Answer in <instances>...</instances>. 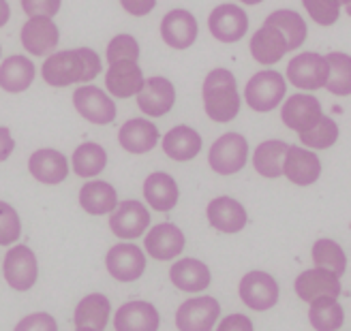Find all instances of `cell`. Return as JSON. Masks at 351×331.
<instances>
[{
    "instance_id": "obj_39",
    "label": "cell",
    "mask_w": 351,
    "mask_h": 331,
    "mask_svg": "<svg viewBox=\"0 0 351 331\" xmlns=\"http://www.w3.org/2000/svg\"><path fill=\"white\" fill-rule=\"evenodd\" d=\"M105 60L108 64H114L118 60H139V43L133 34H116V37L108 43L105 49Z\"/></svg>"
},
{
    "instance_id": "obj_35",
    "label": "cell",
    "mask_w": 351,
    "mask_h": 331,
    "mask_svg": "<svg viewBox=\"0 0 351 331\" xmlns=\"http://www.w3.org/2000/svg\"><path fill=\"white\" fill-rule=\"evenodd\" d=\"M330 64V75L326 81V88L330 94L349 96L351 94V56L343 51H332L326 56Z\"/></svg>"
},
{
    "instance_id": "obj_8",
    "label": "cell",
    "mask_w": 351,
    "mask_h": 331,
    "mask_svg": "<svg viewBox=\"0 0 351 331\" xmlns=\"http://www.w3.org/2000/svg\"><path fill=\"white\" fill-rule=\"evenodd\" d=\"M221 317V304L202 295V297L186 300L178 310H176V327L178 331H213Z\"/></svg>"
},
{
    "instance_id": "obj_9",
    "label": "cell",
    "mask_w": 351,
    "mask_h": 331,
    "mask_svg": "<svg viewBox=\"0 0 351 331\" xmlns=\"http://www.w3.org/2000/svg\"><path fill=\"white\" fill-rule=\"evenodd\" d=\"M240 300L242 304L255 310V312H266L270 308H274L278 304V282L266 272H249L242 276L240 287Z\"/></svg>"
},
{
    "instance_id": "obj_37",
    "label": "cell",
    "mask_w": 351,
    "mask_h": 331,
    "mask_svg": "<svg viewBox=\"0 0 351 331\" xmlns=\"http://www.w3.org/2000/svg\"><path fill=\"white\" fill-rule=\"evenodd\" d=\"M313 261H315V267H324L328 272H335L337 276H343L347 269L345 250L335 239H328V237L317 239L313 243Z\"/></svg>"
},
{
    "instance_id": "obj_32",
    "label": "cell",
    "mask_w": 351,
    "mask_h": 331,
    "mask_svg": "<svg viewBox=\"0 0 351 331\" xmlns=\"http://www.w3.org/2000/svg\"><path fill=\"white\" fill-rule=\"evenodd\" d=\"M287 144L278 142V139H268L257 146L253 154V167L259 176L263 178H280L283 176V163H285V154H287Z\"/></svg>"
},
{
    "instance_id": "obj_25",
    "label": "cell",
    "mask_w": 351,
    "mask_h": 331,
    "mask_svg": "<svg viewBox=\"0 0 351 331\" xmlns=\"http://www.w3.org/2000/svg\"><path fill=\"white\" fill-rule=\"evenodd\" d=\"M161 317L150 302H127L114 317L116 331H159Z\"/></svg>"
},
{
    "instance_id": "obj_38",
    "label": "cell",
    "mask_w": 351,
    "mask_h": 331,
    "mask_svg": "<svg viewBox=\"0 0 351 331\" xmlns=\"http://www.w3.org/2000/svg\"><path fill=\"white\" fill-rule=\"evenodd\" d=\"M337 139H339V124L326 114L322 116L317 124L300 133V142L313 150H328L330 146L337 144Z\"/></svg>"
},
{
    "instance_id": "obj_18",
    "label": "cell",
    "mask_w": 351,
    "mask_h": 331,
    "mask_svg": "<svg viewBox=\"0 0 351 331\" xmlns=\"http://www.w3.org/2000/svg\"><path fill=\"white\" fill-rule=\"evenodd\" d=\"M176 103V88L167 77L154 75L144 81V88L137 94V107L150 118H163L171 111Z\"/></svg>"
},
{
    "instance_id": "obj_3",
    "label": "cell",
    "mask_w": 351,
    "mask_h": 331,
    "mask_svg": "<svg viewBox=\"0 0 351 331\" xmlns=\"http://www.w3.org/2000/svg\"><path fill=\"white\" fill-rule=\"evenodd\" d=\"M287 92V81L278 71H259L255 73L244 88V101L253 111L268 114L276 109Z\"/></svg>"
},
{
    "instance_id": "obj_43",
    "label": "cell",
    "mask_w": 351,
    "mask_h": 331,
    "mask_svg": "<svg viewBox=\"0 0 351 331\" xmlns=\"http://www.w3.org/2000/svg\"><path fill=\"white\" fill-rule=\"evenodd\" d=\"M60 7H62V0H22V11L28 17L43 15L54 20V15L60 11Z\"/></svg>"
},
{
    "instance_id": "obj_14",
    "label": "cell",
    "mask_w": 351,
    "mask_h": 331,
    "mask_svg": "<svg viewBox=\"0 0 351 331\" xmlns=\"http://www.w3.org/2000/svg\"><path fill=\"white\" fill-rule=\"evenodd\" d=\"M208 30L221 43H236L249 30V15L242 7L219 5L208 17Z\"/></svg>"
},
{
    "instance_id": "obj_19",
    "label": "cell",
    "mask_w": 351,
    "mask_h": 331,
    "mask_svg": "<svg viewBox=\"0 0 351 331\" xmlns=\"http://www.w3.org/2000/svg\"><path fill=\"white\" fill-rule=\"evenodd\" d=\"M184 243L186 239H184V233L180 231V226H176L171 222H161V224H154L146 233L144 248L156 261H171L182 254Z\"/></svg>"
},
{
    "instance_id": "obj_47",
    "label": "cell",
    "mask_w": 351,
    "mask_h": 331,
    "mask_svg": "<svg viewBox=\"0 0 351 331\" xmlns=\"http://www.w3.org/2000/svg\"><path fill=\"white\" fill-rule=\"evenodd\" d=\"M9 20H11V7L7 0H0V28L7 26Z\"/></svg>"
},
{
    "instance_id": "obj_30",
    "label": "cell",
    "mask_w": 351,
    "mask_h": 331,
    "mask_svg": "<svg viewBox=\"0 0 351 331\" xmlns=\"http://www.w3.org/2000/svg\"><path fill=\"white\" fill-rule=\"evenodd\" d=\"M80 205H82V210L90 216L112 214L118 205V193L110 182H103V180L86 182L80 188Z\"/></svg>"
},
{
    "instance_id": "obj_16",
    "label": "cell",
    "mask_w": 351,
    "mask_h": 331,
    "mask_svg": "<svg viewBox=\"0 0 351 331\" xmlns=\"http://www.w3.org/2000/svg\"><path fill=\"white\" fill-rule=\"evenodd\" d=\"M144 73L137 60H118L108 66L105 73V90L116 98H131L137 96L144 88Z\"/></svg>"
},
{
    "instance_id": "obj_41",
    "label": "cell",
    "mask_w": 351,
    "mask_h": 331,
    "mask_svg": "<svg viewBox=\"0 0 351 331\" xmlns=\"http://www.w3.org/2000/svg\"><path fill=\"white\" fill-rule=\"evenodd\" d=\"M302 5L306 7L313 22H317L319 26L335 24L339 20L341 7H343L339 0H302Z\"/></svg>"
},
{
    "instance_id": "obj_29",
    "label": "cell",
    "mask_w": 351,
    "mask_h": 331,
    "mask_svg": "<svg viewBox=\"0 0 351 331\" xmlns=\"http://www.w3.org/2000/svg\"><path fill=\"white\" fill-rule=\"evenodd\" d=\"M161 146L171 161L186 163V161H193L202 152V135L195 129L178 124L163 135Z\"/></svg>"
},
{
    "instance_id": "obj_48",
    "label": "cell",
    "mask_w": 351,
    "mask_h": 331,
    "mask_svg": "<svg viewBox=\"0 0 351 331\" xmlns=\"http://www.w3.org/2000/svg\"><path fill=\"white\" fill-rule=\"evenodd\" d=\"M242 5H249V7H253V5H259V3H263V0H240Z\"/></svg>"
},
{
    "instance_id": "obj_28",
    "label": "cell",
    "mask_w": 351,
    "mask_h": 331,
    "mask_svg": "<svg viewBox=\"0 0 351 331\" xmlns=\"http://www.w3.org/2000/svg\"><path fill=\"white\" fill-rule=\"evenodd\" d=\"M144 197L156 212H169L180 199V188L165 171H154L144 180Z\"/></svg>"
},
{
    "instance_id": "obj_15",
    "label": "cell",
    "mask_w": 351,
    "mask_h": 331,
    "mask_svg": "<svg viewBox=\"0 0 351 331\" xmlns=\"http://www.w3.org/2000/svg\"><path fill=\"white\" fill-rule=\"evenodd\" d=\"M199 26L195 15L186 9H171L161 20V39L171 49H189L197 41Z\"/></svg>"
},
{
    "instance_id": "obj_1",
    "label": "cell",
    "mask_w": 351,
    "mask_h": 331,
    "mask_svg": "<svg viewBox=\"0 0 351 331\" xmlns=\"http://www.w3.org/2000/svg\"><path fill=\"white\" fill-rule=\"evenodd\" d=\"M101 75V56L93 47L62 49L49 54L41 66V77L51 88L88 83Z\"/></svg>"
},
{
    "instance_id": "obj_24",
    "label": "cell",
    "mask_w": 351,
    "mask_h": 331,
    "mask_svg": "<svg viewBox=\"0 0 351 331\" xmlns=\"http://www.w3.org/2000/svg\"><path fill=\"white\" fill-rule=\"evenodd\" d=\"M208 222L221 233H240L249 222L244 205L232 197H217L206 207Z\"/></svg>"
},
{
    "instance_id": "obj_33",
    "label": "cell",
    "mask_w": 351,
    "mask_h": 331,
    "mask_svg": "<svg viewBox=\"0 0 351 331\" xmlns=\"http://www.w3.org/2000/svg\"><path fill=\"white\" fill-rule=\"evenodd\" d=\"M71 165L75 176L80 178H97L99 173L108 167V152L101 144L95 142H86L75 148L71 156Z\"/></svg>"
},
{
    "instance_id": "obj_10",
    "label": "cell",
    "mask_w": 351,
    "mask_h": 331,
    "mask_svg": "<svg viewBox=\"0 0 351 331\" xmlns=\"http://www.w3.org/2000/svg\"><path fill=\"white\" fill-rule=\"evenodd\" d=\"M105 267L114 280L135 282L146 272V254L135 243L122 241L110 248L108 256H105Z\"/></svg>"
},
{
    "instance_id": "obj_12",
    "label": "cell",
    "mask_w": 351,
    "mask_h": 331,
    "mask_svg": "<svg viewBox=\"0 0 351 331\" xmlns=\"http://www.w3.org/2000/svg\"><path fill=\"white\" fill-rule=\"evenodd\" d=\"M20 41L30 56H49L60 43V30L51 17H28V22L22 26Z\"/></svg>"
},
{
    "instance_id": "obj_42",
    "label": "cell",
    "mask_w": 351,
    "mask_h": 331,
    "mask_svg": "<svg viewBox=\"0 0 351 331\" xmlns=\"http://www.w3.org/2000/svg\"><path fill=\"white\" fill-rule=\"evenodd\" d=\"M13 331H58V325L56 319L47 312H34L17 323Z\"/></svg>"
},
{
    "instance_id": "obj_27",
    "label": "cell",
    "mask_w": 351,
    "mask_h": 331,
    "mask_svg": "<svg viewBox=\"0 0 351 331\" xmlns=\"http://www.w3.org/2000/svg\"><path fill=\"white\" fill-rule=\"evenodd\" d=\"M171 284L184 293H199L210 287V267L199 259H180L169 269Z\"/></svg>"
},
{
    "instance_id": "obj_11",
    "label": "cell",
    "mask_w": 351,
    "mask_h": 331,
    "mask_svg": "<svg viewBox=\"0 0 351 331\" xmlns=\"http://www.w3.org/2000/svg\"><path fill=\"white\" fill-rule=\"evenodd\" d=\"M150 226V212L142 201L127 199L116 205L110 216V229L120 239H137Z\"/></svg>"
},
{
    "instance_id": "obj_23",
    "label": "cell",
    "mask_w": 351,
    "mask_h": 331,
    "mask_svg": "<svg viewBox=\"0 0 351 331\" xmlns=\"http://www.w3.org/2000/svg\"><path fill=\"white\" fill-rule=\"evenodd\" d=\"M287 51H291L287 37L280 32L278 26H274L268 20L263 22V26L253 34V39H251V56L259 64H276Z\"/></svg>"
},
{
    "instance_id": "obj_40",
    "label": "cell",
    "mask_w": 351,
    "mask_h": 331,
    "mask_svg": "<svg viewBox=\"0 0 351 331\" xmlns=\"http://www.w3.org/2000/svg\"><path fill=\"white\" fill-rule=\"evenodd\" d=\"M22 235V220L13 205L0 201V246H11Z\"/></svg>"
},
{
    "instance_id": "obj_52",
    "label": "cell",
    "mask_w": 351,
    "mask_h": 331,
    "mask_svg": "<svg viewBox=\"0 0 351 331\" xmlns=\"http://www.w3.org/2000/svg\"><path fill=\"white\" fill-rule=\"evenodd\" d=\"M0 56H3V45H0Z\"/></svg>"
},
{
    "instance_id": "obj_6",
    "label": "cell",
    "mask_w": 351,
    "mask_h": 331,
    "mask_svg": "<svg viewBox=\"0 0 351 331\" xmlns=\"http://www.w3.org/2000/svg\"><path fill=\"white\" fill-rule=\"evenodd\" d=\"M328 75H330L328 58L315 54V51H304V54L291 58L287 64V79L295 88L306 92L324 88Z\"/></svg>"
},
{
    "instance_id": "obj_13",
    "label": "cell",
    "mask_w": 351,
    "mask_h": 331,
    "mask_svg": "<svg viewBox=\"0 0 351 331\" xmlns=\"http://www.w3.org/2000/svg\"><path fill=\"white\" fill-rule=\"evenodd\" d=\"M293 289H295L298 297L306 304L319 300V297L339 300V295L343 293L341 276H337L335 272H328L324 267H313V269L302 272L295 278Z\"/></svg>"
},
{
    "instance_id": "obj_51",
    "label": "cell",
    "mask_w": 351,
    "mask_h": 331,
    "mask_svg": "<svg viewBox=\"0 0 351 331\" xmlns=\"http://www.w3.org/2000/svg\"><path fill=\"white\" fill-rule=\"evenodd\" d=\"M347 13H349V17H351V3L347 5Z\"/></svg>"
},
{
    "instance_id": "obj_46",
    "label": "cell",
    "mask_w": 351,
    "mask_h": 331,
    "mask_svg": "<svg viewBox=\"0 0 351 331\" xmlns=\"http://www.w3.org/2000/svg\"><path fill=\"white\" fill-rule=\"evenodd\" d=\"M15 150V139L7 127H0V163H5Z\"/></svg>"
},
{
    "instance_id": "obj_7",
    "label": "cell",
    "mask_w": 351,
    "mask_h": 331,
    "mask_svg": "<svg viewBox=\"0 0 351 331\" xmlns=\"http://www.w3.org/2000/svg\"><path fill=\"white\" fill-rule=\"evenodd\" d=\"M3 276L13 291H20V293L30 291L39 276L37 256H34V252L28 246H24V243H17V246H13L5 254Z\"/></svg>"
},
{
    "instance_id": "obj_44",
    "label": "cell",
    "mask_w": 351,
    "mask_h": 331,
    "mask_svg": "<svg viewBox=\"0 0 351 331\" xmlns=\"http://www.w3.org/2000/svg\"><path fill=\"white\" fill-rule=\"evenodd\" d=\"M217 331H253V321L247 315H230L217 325Z\"/></svg>"
},
{
    "instance_id": "obj_26",
    "label": "cell",
    "mask_w": 351,
    "mask_h": 331,
    "mask_svg": "<svg viewBox=\"0 0 351 331\" xmlns=\"http://www.w3.org/2000/svg\"><path fill=\"white\" fill-rule=\"evenodd\" d=\"M34 75H37L34 62L22 54H13L0 62V90L9 94L26 92L34 81Z\"/></svg>"
},
{
    "instance_id": "obj_5",
    "label": "cell",
    "mask_w": 351,
    "mask_h": 331,
    "mask_svg": "<svg viewBox=\"0 0 351 331\" xmlns=\"http://www.w3.org/2000/svg\"><path fill=\"white\" fill-rule=\"evenodd\" d=\"M73 107L86 122L97 127L112 124L118 111L114 98L93 83H84L73 92Z\"/></svg>"
},
{
    "instance_id": "obj_34",
    "label": "cell",
    "mask_w": 351,
    "mask_h": 331,
    "mask_svg": "<svg viewBox=\"0 0 351 331\" xmlns=\"http://www.w3.org/2000/svg\"><path fill=\"white\" fill-rule=\"evenodd\" d=\"M308 321L317 331H339L345 323V310L335 297H319L311 302Z\"/></svg>"
},
{
    "instance_id": "obj_31",
    "label": "cell",
    "mask_w": 351,
    "mask_h": 331,
    "mask_svg": "<svg viewBox=\"0 0 351 331\" xmlns=\"http://www.w3.org/2000/svg\"><path fill=\"white\" fill-rule=\"evenodd\" d=\"M110 315H112V304L105 297L103 293H90L77 304L75 308V327H90L97 331H103L110 323Z\"/></svg>"
},
{
    "instance_id": "obj_4",
    "label": "cell",
    "mask_w": 351,
    "mask_h": 331,
    "mask_svg": "<svg viewBox=\"0 0 351 331\" xmlns=\"http://www.w3.org/2000/svg\"><path fill=\"white\" fill-rule=\"evenodd\" d=\"M249 161V142L240 133H225L210 146L208 163L219 176H234Z\"/></svg>"
},
{
    "instance_id": "obj_50",
    "label": "cell",
    "mask_w": 351,
    "mask_h": 331,
    "mask_svg": "<svg viewBox=\"0 0 351 331\" xmlns=\"http://www.w3.org/2000/svg\"><path fill=\"white\" fill-rule=\"evenodd\" d=\"M339 3H341V5H345V7H347V5H349V3H351V0H339Z\"/></svg>"
},
{
    "instance_id": "obj_20",
    "label": "cell",
    "mask_w": 351,
    "mask_h": 331,
    "mask_svg": "<svg viewBox=\"0 0 351 331\" xmlns=\"http://www.w3.org/2000/svg\"><path fill=\"white\" fill-rule=\"evenodd\" d=\"M159 139V129L146 118H131L118 131V144L129 154H148L156 148Z\"/></svg>"
},
{
    "instance_id": "obj_22",
    "label": "cell",
    "mask_w": 351,
    "mask_h": 331,
    "mask_svg": "<svg viewBox=\"0 0 351 331\" xmlns=\"http://www.w3.org/2000/svg\"><path fill=\"white\" fill-rule=\"evenodd\" d=\"M283 176L295 186H311L322 176V161L306 148L289 146L283 163Z\"/></svg>"
},
{
    "instance_id": "obj_36",
    "label": "cell",
    "mask_w": 351,
    "mask_h": 331,
    "mask_svg": "<svg viewBox=\"0 0 351 331\" xmlns=\"http://www.w3.org/2000/svg\"><path fill=\"white\" fill-rule=\"evenodd\" d=\"M268 22H272L274 26L280 28V32L285 34L287 41H289V49H298L304 41H306V24L300 17V13H295L291 9H280V11H274L266 17Z\"/></svg>"
},
{
    "instance_id": "obj_45",
    "label": "cell",
    "mask_w": 351,
    "mask_h": 331,
    "mask_svg": "<svg viewBox=\"0 0 351 331\" xmlns=\"http://www.w3.org/2000/svg\"><path fill=\"white\" fill-rule=\"evenodd\" d=\"M120 7L129 15L144 17V15L152 13V9L156 7V0H120Z\"/></svg>"
},
{
    "instance_id": "obj_2",
    "label": "cell",
    "mask_w": 351,
    "mask_h": 331,
    "mask_svg": "<svg viewBox=\"0 0 351 331\" xmlns=\"http://www.w3.org/2000/svg\"><path fill=\"white\" fill-rule=\"evenodd\" d=\"M202 98L206 116L213 122H232L240 111V94L238 83L232 71L227 68H215L210 71L202 85Z\"/></svg>"
},
{
    "instance_id": "obj_21",
    "label": "cell",
    "mask_w": 351,
    "mask_h": 331,
    "mask_svg": "<svg viewBox=\"0 0 351 331\" xmlns=\"http://www.w3.org/2000/svg\"><path fill=\"white\" fill-rule=\"evenodd\" d=\"M28 171L37 182L56 186L62 184L69 176V159L54 148H41L30 154Z\"/></svg>"
},
{
    "instance_id": "obj_17",
    "label": "cell",
    "mask_w": 351,
    "mask_h": 331,
    "mask_svg": "<svg viewBox=\"0 0 351 331\" xmlns=\"http://www.w3.org/2000/svg\"><path fill=\"white\" fill-rule=\"evenodd\" d=\"M322 103L315 98L313 94H293L283 103V109H280V120L283 124L298 135L308 131L322 120Z\"/></svg>"
},
{
    "instance_id": "obj_49",
    "label": "cell",
    "mask_w": 351,
    "mask_h": 331,
    "mask_svg": "<svg viewBox=\"0 0 351 331\" xmlns=\"http://www.w3.org/2000/svg\"><path fill=\"white\" fill-rule=\"evenodd\" d=\"M75 331H97V329H90V327H77Z\"/></svg>"
}]
</instances>
